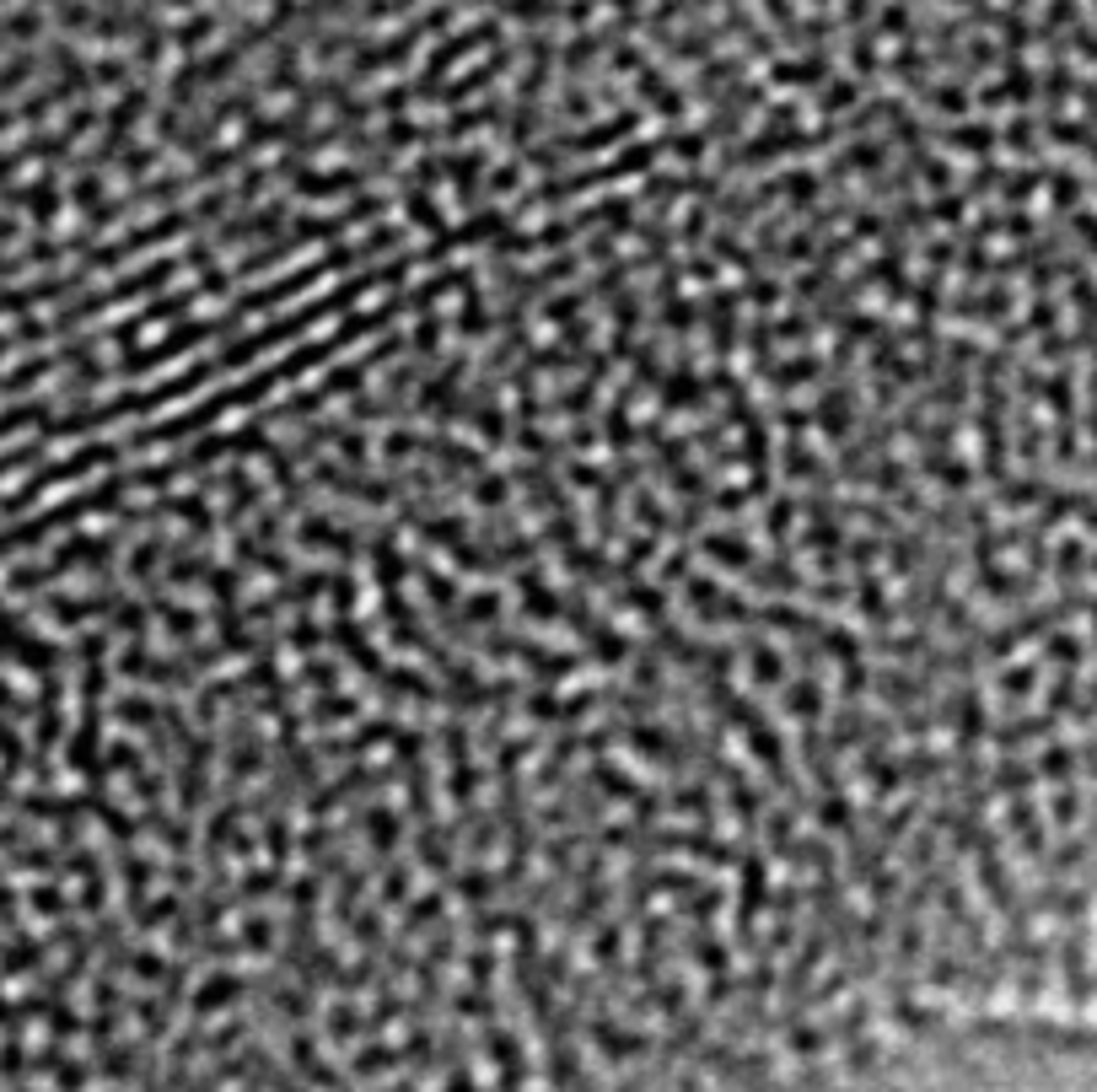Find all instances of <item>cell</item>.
<instances>
[{
	"instance_id": "1",
	"label": "cell",
	"mask_w": 1097,
	"mask_h": 1092,
	"mask_svg": "<svg viewBox=\"0 0 1097 1092\" xmlns=\"http://www.w3.org/2000/svg\"><path fill=\"white\" fill-rule=\"evenodd\" d=\"M189 496V480H183ZM178 554H183V517H178ZM172 581H178V559H172ZM167 608H172V586H167ZM167 608H162V630H167ZM156 705H162V635H156Z\"/></svg>"
}]
</instances>
